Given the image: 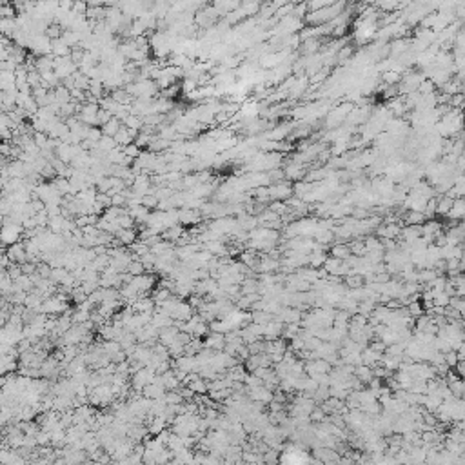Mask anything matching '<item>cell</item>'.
I'll list each match as a JSON object with an SVG mask.
<instances>
[{"label":"cell","instance_id":"1","mask_svg":"<svg viewBox=\"0 0 465 465\" xmlns=\"http://www.w3.org/2000/svg\"><path fill=\"white\" fill-rule=\"evenodd\" d=\"M269 195H271V200H289L293 195H295V189H293V186L289 182H283V180H280V182L273 184V186L269 187Z\"/></svg>","mask_w":465,"mask_h":465},{"label":"cell","instance_id":"2","mask_svg":"<svg viewBox=\"0 0 465 465\" xmlns=\"http://www.w3.org/2000/svg\"><path fill=\"white\" fill-rule=\"evenodd\" d=\"M4 251L8 253V257L11 258V262H17V264H24V262L29 260V255L26 251V245L24 242H17V243H11V245H6Z\"/></svg>","mask_w":465,"mask_h":465},{"label":"cell","instance_id":"3","mask_svg":"<svg viewBox=\"0 0 465 465\" xmlns=\"http://www.w3.org/2000/svg\"><path fill=\"white\" fill-rule=\"evenodd\" d=\"M204 345L213 351H224L227 345L226 340V333H217V331H211L207 336L204 338Z\"/></svg>","mask_w":465,"mask_h":465},{"label":"cell","instance_id":"4","mask_svg":"<svg viewBox=\"0 0 465 465\" xmlns=\"http://www.w3.org/2000/svg\"><path fill=\"white\" fill-rule=\"evenodd\" d=\"M273 395H274V392L271 391V389H267L265 385L255 387V389H249V392H247L249 400L264 402V404H269V402L273 400Z\"/></svg>","mask_w":465,"mask_h":465},{"label":"cell","instance_id":"5","mask_svg":"<svg viewBox=\"0 0 465 465\" xmlns=\"http://www.w3.org/2000/svg\"><path fill=\"white\" fill-rule=\"evenodd\" d=\"M180 329L174 324H171V326H165L160 329V336H158V342H162V344L165 345H171L173 342H176V336H178Z\"/></svg>","mask_w":465,"mask_h":465},{"label":"cell","instance_id":"6","mask_svg":"<svg viewBox=\"0 0 465 465\" xmlns=\"http://www.w3.org/2000/svg\"><path fill=\"white\" fill-rule=\"evenodd\" d=\"M329 255L331 257H335V258H340V260H345L347 257H351L352 253H351V247H349V243L335 242V243H331Z\"/></svg>","mask_w":465,"mask_h":465},{"label":"cell","instance_id":"7","mask_svg":"<svg viewBox=\"0 0 465 465\" xmlns=\"http://www.w3.org/2000/svg\"><path fill=\"white\" fill-rule=\"evenodd\" d=\"M165 391H167L165 387H162V385H158V383L151 382V383H148V385L144 387L142 395L146 396V398H151V400H158V398H164Z\"/></svg>","mask_w":465,"mask_h":465},{"label":"cell","instance_id":"8","mask_svg":"<svg viewBox=\"0 0 465 465\" xmlns=\"http://www.w3.org/2000/svg\"><path fill=\"white\" fill-rule=\"evenodd\" d=\"M425 214L422 213V211H411L409 209L407 213L404 214V220L402 222L405 224V226H423L425 224Z\"/></svg>","mask_w":465,"mask_h":465},{"label":"cell","instance_id":"9","mask_svg":"<svg viewBox=\"0 0 465 465\" xmlns=\"http://www.w3.org/2000/svg\"><path fill=\"white\" fill-rule=\"evenodd\" d=\"M382 352L374 351V349H371L369 345L367 347H364V351H362V358H364V364L365 365H371V367H374V365H378L380 362H382Z\"/></svg>","mask_w":465,"mask_h":465},{"label":"cell","instance_id":"10","mask_svg":"<svg viewBox=\"0 0 465 465\" xmlns=\"http://www.w3.org/2000/svg\"><path fill=\"white\" fill-rule=\"evenodd\" d=\"M184 233H186V229H184V227L180 226V224H176V226H173V227H167V229H164V231H162V233H160V235H162V238H164V240H167V242L174 243V242H176V240L180 238V236L184 235Z\"/></svg>","mask_w":465,"mask_h":465},{"label":"cell","instance_id":"11","mask_svg":"<svg viewBox=\"0 0 465 465\" xmlns=\"http://www.w3.org/2000/svg\"><path fill=\"white\" fill-rule=\"evenodd\" d=\"M344 282L349 289H360V287L365 285V276L358 273H351L347 276H344Z\"/></svg>","mask_w":465,"mask_h":465},{"label":"cell","instance_id":"12","mask_svg":"<svg viewBox=\"0 0 465 465\" xmlns=\"http://www.w3.org/2000/svg\"><path fill=\"white\" fill-rule=\"evenodd\" d=\"M115 236H117L124 245H131L133 242L138 240V233H136L135 229H120Z\"/></svg>","mask_w":465,"mask_h":465},{"label":"cell","instance_id":"13","mask_svg":"<svg viewBox=\"0 0 465 465\" xmlns=\"http://www.w3.org/2000/svg\"><path fill=\"white\" fill-rule=\"evenodd\" d=\"M187 385L191 387V389L196 392V395H205V392H209V382H207L205 378H202V376H198V378L191 380V382L187 383Z\"/></svg>","mask_w":465,"mask_h":465},{"label":"cell","instance_id":"14","mask_svg":"<svg viewBox=\"0 0 465 465\" xmlns=\"http://www.w3.org/2000/svg\"><path fill=\"white\" fill-rule=\"evenodd\" d=\"M120 127H122V124H120V120H118L117 117H111V120L109 122H105L104 126H102V131H104V135H108V136H115L120 131Z\"/></svg>","mask_w":465,"mask_h":465},{"label":"cell","instance_id":"15","mask_svg":"<svg viewBox=\"0 0 465 465\" xmlns=\"http://www.w3.org/2000/svg\"><path fill=\"white\" fill-rule=\"evenodd\" d=\"M342 262L344 260H340V258H335V257H327V260H326V264H324V269L327 271V274H336L338 273V269H340V265H342Z\"/></svg>","mask_w":465,"mask_h":465},{"label":"cell","instance_id":"16","mask_svg":"<svg viewBox=\"0 0 465 465\" xmlns=\"http://www.w3.org/2000/svg\"><path fill=\"white\" fill-rule=\"evenodd\" d=\"M127 273H131L133 276H140V274H146L148 271H146L144 262L140 260V258H135V260L129 264V267H127Z\"/></svg>","mask_w":465,"mask_h":465},{"label":"cell","instance_id":"17","mask_svg":"<svg viewBox=\"0 0 465 465\" xmlns=\"http://www.w3.org/2000/svg\"><path fill=\"white\" fill-rule=\"evenodd\" d=\"M209 333H211V327H209V322H204V320L193 327V336L195 338H205Z\"/></svg>","mask_w":465,"mask_h":465},{"label":"cell","instance_id":"18","mask_svg":"<svg viewBox=\"0 0 465 465\" xmlns=\"http://www.w3.org/2000/svg\"><path fill=\"white\" fill-rule=\"evenodd\" d=\"M142 204L146 205L148 209H158V204H160V198H158L157 193H148V195L142 196Z\"/></svg>","mask_w":465,"mask_h":465},{"label":"cell","instance_id":"19","mask_svg":"<svg viewBox=\"0 0 465 465\" xmlns=\"http://www.w3.org/2000/svg\"><path fill=\"white\" fill-rule=\"evenodd\" d=\"M164 400H165V404H169V405L184 404V398H182V395L178 392V389H174V391H165Z\"/></svg>","mask_w":465,"mask_h":465},{"label":"cell","instance_id":"20","mask_svg":"<svg viewBox=\"0 0 465 465\" xmlns=\"http://www.w3.org/2000/svg\"><path fill=\"white\" fill-rule=\"evenodd\" d=\"M407 311H409V314H411L413 318L422 316V314L425 313V309H423L422 300H414V302H411V304L407 305Z\"/></svg>","mask_w":465,"mask_h":465},{"label":"cell","instance_id":"21","mask_svg":"<svg viewBox=\"0 0 465 465\" xmlns=\"http://www.w3.org/2000/svg\"><path fill=\"white\" fill-rule=\"evenodd\" d=\"M15 283L20 287L22 291H27V293H29L31 289L35 287V283H33V280H31L29 274H22V276H18V278L15 280Z\"/></svg>","mask_w":465,"mask_h":465},{"label":"cell","instance_id":"22","mask_svg":"<svg viewBox=\"0 0 465 465\" xmlns=\"http://www.w3.org/2000/svg\"><path fill=\"white\" fill-rule=\"evenodd\" d=\"M117 224H118V227H120V229H135L136 220L131 217V214H122V217L117 220Z\"/></svg>","mask_w":465,"mask_h":465},{"label":"cell","instance_id":"23","mask_svg":"<svg viewBox=\"0 0 465 465\" xmlns=\"http://www.w3.org/2000/svg\"><path fill=\"white\" fill-rule=\"evenodd\" d=\"M69 273V271L65 269V267H53V273H51V282L57 283V285H60L62 282H64L65 274Z\"/></svg>","mask_w":465,"mask_h":465},{"label":"cell","instance_id":"24","mask_svg":"<svg viewBox=\"0 0 465 465\" xmlns=\"http://www.w3.org/2000/svg\"><path fill=\"white\" fill-rule=\"evenodd\" d=\"M37 273L42 276V278H51V273H53V265L49 262H39L37 264Z\"/></svg>","mask_w":465,"mask_h":465},{"label":"cell","instance_id":"25","mask_svg":"<svg viewBox=\"0 0 465 465\" xmlns=\"http://www.w3.org/2000/svg\"><path fill=\"white\" fill-rule=\"evenodd\" d=\"M327 416H329V414H327L322 407H318V405L313 409V411H311V413H309V418H311V422H313V423H320V422H324V420H326Z\"/></svg>","mask_w":465,"mask_h":465},{"label":"cell","instance_id":"26","mask_svg":"<svg viewBox=\"0 0 465 465\" xmlns=\"http://www.w3.org/2000/svg\"><path fill=\"white\" fill-rule=\"evenodd\" d=\"M20 267H22V273L24 274H33V273H37V264L35 262H31V260H27V262H24V264H20Z\"/></svg>","mask_w":465,"mask_h":465},{"label":"cell","instance_id":"27","mask_svg":"<svg viewBox=\"0 0 465 465\" xmlns=\"http://www.w3.org/2000/svg\"><path fill=\"white\" fill-rule=\"evenodd\" d=\"M461 247H463V251H465V238L461 240Z\"/></svg>","mask_w":465,"mask_h":465}]
</instances>
